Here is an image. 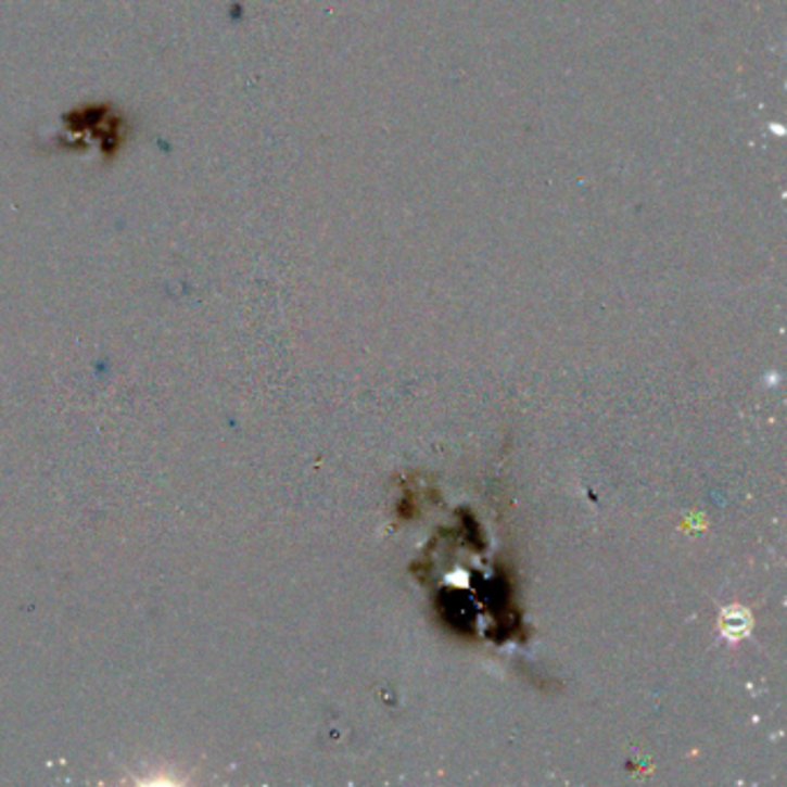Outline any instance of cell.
<instances>
[{
    "instance_id": "cell-1",
    "label": "cell",
    "mask_w": 787,
    "mask_h": 787,
    "mask_svg": "<svg viewBox=\"0 0 787 787\" xmlns=\"http://www.w3.org/2000/svg\"><path fill=\"white\" fill-rule=\"evenodd\" d=\"M721 633L732 639V643H737V639L746 637L750 633V629H753V617H750V612L746 608H739V606H732V608H725L723 614H721Z\"/></svg>"
}]
</instances>
